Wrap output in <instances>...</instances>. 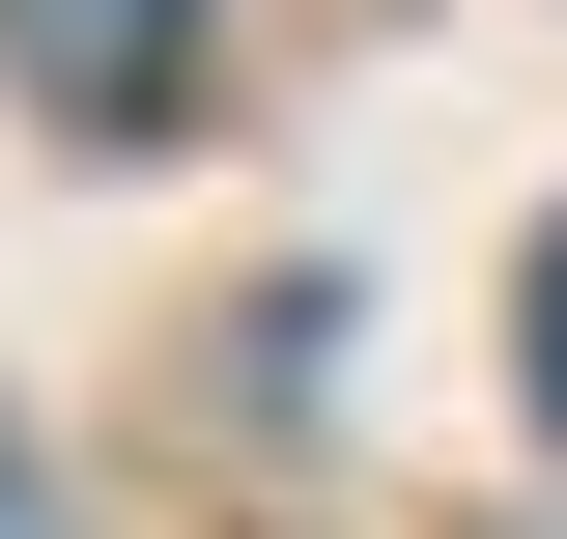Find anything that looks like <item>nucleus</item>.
<instances>
[{
	"mask_svg": "<svg viewBox=\"0 0 567 539\" xmlns=\"http://www.w3.org/2000/svg\"><path fill=\"white\" fill-rule=\"evenodd\" d=\"M0 85L58 142H142L171 85H199V0H0Z\"/></svg>",
	"mask_w": 567,
	"mask_h": 539,
	"instance_id": "f257e3e1",
	"label": "nucleus"
},
{
	"mask_svg": "<svg viewBox=\"0 0 567 539\" xmlns=\"http://www.w3.org/2000/svg\"><path fill=\"white\" fill-rule=\"evenodd\" d=\"M511 369H539V426H567V227H539V284H511Z\"/></svg>",
	"mask_w": 567,
	"mask_h": 539,
	"instance_id": "f03ea898",
	"label": "nucleus"
}]
</instances>
